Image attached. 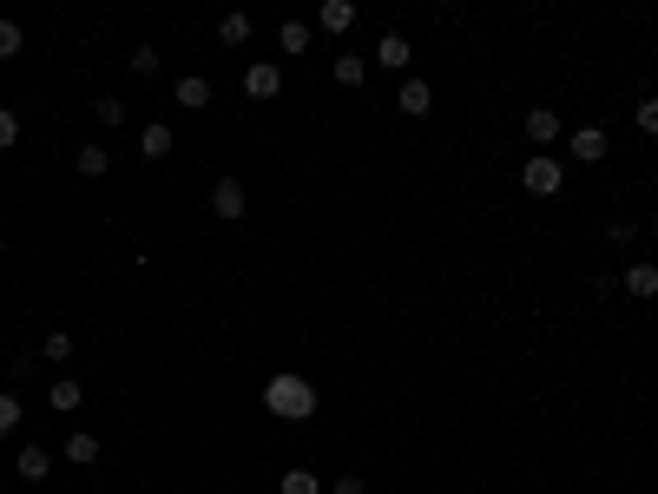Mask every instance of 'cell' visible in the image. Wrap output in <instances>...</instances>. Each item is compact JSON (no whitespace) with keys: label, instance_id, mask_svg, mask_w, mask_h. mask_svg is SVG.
Masks as SVG:
<instances>
[{"label":"cell","instance_id":"24","mask_svg":"<svg viewBox=\"0 0 658 494\" xmlns=\"http://www.w3.org/2000/svg\"><path fill=\"white\" fill-rule=\"evenodd\" d=\"M632 126H639L645 139H658V99H639V106H632Z\"/></svg>","mask_w":658,"mask_h":494},{"label":"cell","instance_id":"8","mask_svg":"<svg viewBox=\"0 0 658 494\" xmlns=\"http://www.w3.org/2000/svg\"><path fill=\"white\" fill-rule=\"evenodd\" d=\"M316 27H323L329 40L349 33V27H356V0H323V7H316Z\"/></svg>","mask_w":658,"mask_h":494},{"label":"cell","instance_id":"15","mask_svg":"<svg viewBox=\"0 0 658 494\" xmlns=\"http://www.w3.org/2000/svg\"><path fill=\"white\" fill-rule=\"evenodd\" d=\"M73 165H79V178H106L112 172V152H106V145H79V152H73Z\"/></svg>","mask_w":658,"mask_h":494},{"label":"cell","instance_id":"7","mask_svg":"<svg viewBox=\"0 0 658 494\" xmlns=\"http://www.w3.org/2000/svg\"><path fill=\"white\" fill-rule=\"evenodd\" d=\"M408 60H415V47H408V33H382V40H376V66H382V73H402Z\"/></svg>","mask_w":658,"mask_h":494},{"label":"cell","instance_id":"23","mask_svg":"<svg viewBox=\"0 0 658 494\" xmlns=\"http://www.w3.org/2000/svg\"><path fill=\"white\" fill-rule=\"evenodd\" d=\"M126 66L139 73V80H158V47H132V53H126Z\"/></svg>","mask_w":658,"mask_h":494},{"label":"cell","instance_id":"2","mask_svg":"<svg viewBox=\"0 0 658 494\" xmlns=\"http://www.w3.org/2000/svg\"><path fill=\"white\" fill-rule=\"evenodd\" d=\"M520 185H527L533 198H560V185H566V165H560V159H547V152H533V159L520 165Z\"/></svg>","mask_w":658,"mask_h":494},{"label":"cell","instance_id":"5","mask_svg":"<svg viewBox=\"0 0 658 494\" xmlns=\"http://www.w3.org/2000/svg\"><path fill=\"white\" fill-rule=\"evenodd\" d=\"M244 93H251V99H277L283 93V66L277 60H251V66H244Z\"/></svg>","mask_w":658,"mask_h":494},{"label":"cell","instance_id":"21","mask_svg":"<svg viewBox=\"0 0 658 494\" xmlns=\"http://www.w3.org/2000/svg\"><path fill=\"white\" fill-rule=\"evenodd\" d=\"M40 356H47V363H73V336H66V330H47Z\"/></svg>","mask_w":658,"mask_h":494},{"label":"cell","instance_id":"6","mask_svg":"<svg viewBox=\"0 0 658 494\" xmlns=\"http://www.w3.org/2000/svg\"><path fill=\"white\" fill-rule=\"evenodd\" d=\"M527 139H533V145H540V152H547V145H553V139H566V126H560V112H553V106H533V112H527Z\"/></svg>","mask_w":658,"mask_h":494},{"label":"cell","instance_id":"11","mask_svg":"<svg viewBox=\"0 0 658 494\" xmlns=\"http://www.w3.org/2000/svg\"><path fill=\"white\" fill-rule=\"evenodd\" d=\"M172 99H178V106H185V112H204V106H211V99H218V93H211V80H204V73H185Z\"/></svg>","mask_w":658,"mask_h":494},{"label":"cell","instance_id":"25","mask_svg":"<svg viewBox=\"0 0 658 494\" xmlns=\"http://www.w3.org/2000/svg\"><path fill=\"white\" fill-rule=\"evenodd\" d=\"M20 47H27V33L14 20H0V60H20Z\"/></svg>","mask_w":658,"mask_h":494},{"label":"cell","instance_id":"16","mask_svg":"<svg viewBox=\"0 0 658 494\" xmlns=\"http://www.w3.org/2000/svg\"><path fill=\"white\" fill-rule=\"evenodd\" d=\"M329 73H336V86H362V80H369V60H362V53H336Z\"/></svg>","mask_w":658,"mask_h":494},{"label":"cell","instance_id":"19","mask_svg":"<svg viewBox=\"0 0 658 494\" xmlns=\"http://www.w3.org/2000/svg\"><path fill=\"white\" fill-rule=\"evenodd\" d=\"M218 40H224V47H244V40H251V14H224L218 20Z\"/></svg>","mask_w":658,"mask_h":494},{"label":"cell","instance_id":"3","mask_svg":"<svg viewBox=\"0 0 658 494\" xmlns=\"http://www.w3.org/2000/svg\"><path fill=\"white\" fill-rule=\"evenodd\" d=\"M211 211H218L224 224L244 218V211H251V198H244V178H218V185H211Z\"/></svg>","mask_w":658,"mask_h":494},{"label":"cell","instance_id":"13","mask_svg":"<svg viewBox=\"0 0 658 494\" xmlns=\"http://www.w3.org/2000/svg\"><path fill=\"white\" fill-rule=\"evenodd\" d=\"M619 290H632L639 303L658 297V264H626V277H619Z\"/></svg>","mask_w":658,"mask_h":494},{"label":"cell","instance_id":"28","mask_svg":"<svg viewBox=\"0 0 658 494\" xmlns=\"http://www.w3.org/2000/svg\"><path fill=\"white\" fill-rule=\"evenodd\" d=\"M606 238H612V244H632V238H639V224H632V218H612Z\"/></svg>","mask_w":658,"mask_h":494},{"label":"cell","instance_id":"18","mask_svg":"<svg viewBox=\"0 0 658 494\" xmlns=\"http://www.w3.org/2000/svg\"><path fill=\"white\" fill-rule=\"evenodd\" d=\"M139 152H145V159H165V152H172V126H165V119H152V126L139 132Z\"/></svg>","mask_w":658,"mask_h":494},{"label":"cell","instance_id":"4","mask_svg":"<svg viewBox=\"0 0 658 494\" xmlns=\"http://www.w3.org/2000/svg\"><path fill=\"white\" fill-rule=\"evenodd\" d=\"M606 126H573V132H566V152H573V159H580V165H599V159H606Z\"/></svg>","mask_w":658,"mask_h":494},{"label":"cell","instance_id":"20","mask_svg":"<svg viewBox=\"0 0 658 494\" xmlns=\"http://www.w3.org/2000/svg\"><path fill=\"white\" fill-rule=\"evenodd\" d=\"M277 47L283 53H310V27H303V20H283V27H277Z\"/></svg>","mask_w":658,"mask_h":494},{"label":"cell","instance_id":"12","mask_svg":"<svg viewBox=\"0 0 658 494\" xmlns=\"http://www.w3.org/2000/svg\"><path fill=\"white\" fill-rule=\"evenodd\" d=\"M47 409H53V415H79V409H86V389H79L73 376H60V383L47 389Z\"/></svg>","mask_w":658,"mask_h":494},{"label":"cell","instance_id":"14","mask_svg":"<svg viewBox=\"0 0 658 494\" xmlns=\"http://www.w3.org/2000/svg\"><path fill=\"white\" fill-rule=\"evenodd\" d=\"M66 462H73V468H93L99 462V435L93 429H73V435H66Z\"/></svg>","mask_w":658,"mask_h":494},{"label":"cell","instance_id":"10","mask_svg":"<svg viewBox=\"0 0 658 494\" xmlns=\"http://www.w3.org/2000/svg\"><path fill=\"white\" fill-rule=\"evenodd\" d=\"M428 106H435V86H428V80H402V93H395V112H408V119H422Z\"/></svg>","mask_w":658,"mask_h":494},{"label":"cell","instance_id":"17","mask_svg":"<svg viewBox=\"0 0 658 494\" xmlns=\"http://www.w3.org/2000/svg\"><path fill=\"white\" fill-rule=\"evenodd\" d=\"M93 126H99V132H119V126H126V106H119V93H99V99H93Z\"/></svg>","mask_w":658,"mask_h":494},{"label":"cell","instance_id":"1","mask_svg":"<svg viewBox=\"0 0 658 494\" xmlns=\"http://www.w3.org/2000/svg\"><path fill=\"white\" fill-rule=\"evenodd\" d=\"M264 409L277 415V422H310L316 415V383L297 376V369H277V376L264 383Z\"/></svg>","mask_w":658,"mask_h":494},{"label":"cell","instance_id":"22","mask_svg":"<svg viewBox=\"0 0 658 494\" xmlns=\"http://www.w3.org/2000/svg\"><path fill=\"white\" fill-rule=\"evenodd\" d=\"M277 488H283V494H323V481H316L310 468H290V475H283Z\"/></svg>","mask_w":658,"mask_h":494},{"label":"cell","instance_id":"27","mask_svg":"<svg viewBox=\"0 0 658 494\" xmlns=\"http://www.w3.org/2000/svg\"><path fill=\"white\" fill-rule=\"evenodd\" d=\"M14 139H20V112H14V106H0V152H7Z\"/></svg>","mask_w":658,"mask_h":494},{"label":"cell","instance_id":"29","mask_svg":"<svg viewBox=\"0 0 658 494\" xmlns=\"http://www.w3.org/2000/svg\"><path fill=\"white\" fill-rule=\"evenodd\" d=\"M329 494H369V481H362V475H336V481H329Z\"/></svg>","mask_w":658,"mask_h":494},{"label":"cell","instance_id":"26","mask_svg":"<svg viewBox=\"0 0 658 494\" xmlns=\"http://www.w3.org/2000/svg\"><path fill=\"white\" fill-rule=\"evenodd\" d=\"M20 422H27V415H20V396H7V389H0V435H14Z\"/></svg>","mask_w":658,"mask_h":494},{"label":"cell","instance_id":"9","mask_svg":"<svg viewBox=\"0 0 658 494\" xmlns=\"http://www.w3.org/2000/svg\"><path fill=\"white\" fill-rule=\"evenodd\" d=\"M14 475H20V481H47V475H53V455H47L40 442H27V448L14 455Z\"/></svg>","mask_w":658,"mask_h":494}]
</instances>
